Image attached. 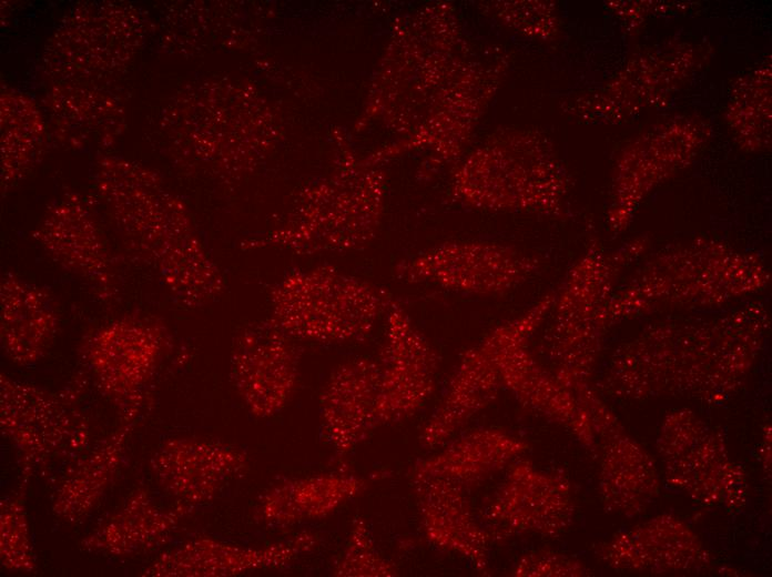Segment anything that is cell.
Returning <instances> with one entry per match:
<instances>
[{
    "instance_id": "6da1fadb",
    "label": "cell",
    "mask_w": 772,
    "mask_h": 577,
    "mask_svg": "<svg viewBox=\"0 0 772 577\" xmlns=\"http://www.w3.org/2000/svg\"><path fill=\"white\" fill-rule=\"evenodd\" d=\"M766 314L759 307L708 321L662 323L629 341L605 377L618 397L659 394L723 401L739 387L761 350Z\"/></svg>"
},
{
    "instance_id": "7a4b0ae2",
    "label": "cell",
    "mask_w": 772,
    "mask_h": 577,
    "mask_svg": "<svg viewBox=\"0 0 772 577\" xmlns=\"http://www.w3.org/2000/svg\"><path fill=\"white\" fill-rule=\"evenodd\" d=\"M569 185L552 142L531 129L496 131L461 158L450 175L457 201L490 212L561 216Z\"/></svg>"
},
{
    "instance_id": "3957f363",
    "label": "cell",
    "mask_w": 772,
    "mask_h": 577,
    "mask_svg": "<svg viewBox=\"0 0 772 577\" xmlns=\"http://www.w3.org/2000/svg\"><path fill=\"white\" fill-rule=\"evenodd\" d=\"M660 252L631 281L612 294L611 323L663 308H689L724 303L756 291L765 270L752 255L709 240L692 241Z\"/></svg>"
},
{
    "instance_id": "277c9868",
    "label": "cell",
    "mask_w": 772,
    "mask_h": 577,
    "mask_svg": "<svg viewBox=\"0 0 772 577\" xmlns=\"http://www.w3.org/2000/svg\"><path fill=\"white\" fill-rule=\"evenodd\" d=\"M392 301L367 280L315 266L292 271L272 286L267 320L295 341L342 344L366 338Z\"/></svg>"
},
{
    "instance_id": "5b68a950",
    "label": "cell",
    "mask_w": 772,
    "mask_h": 577,
    "mask_svg": "<svg viewBox=\"0 0 772 577\" xmlns=\"http://www.w3.org/2000/svg\"><path fill=\"white\" fill-rule=\"evenodd\" d=\"M634 252L628 246L606 254L591 242L569 270L548 315L550 326L545 336L551 371L571 392L589 385L606 332L611 326L609 303L624 256Z\"/></svg>"
},
{
    "instance_id": "8992f818",
    "label": "cell",
    "mask_w": 772,
    "mask_h": 577,
    "mask_svg": "<svg viewBox=\"0 0 772 577\" xmlns=\"http://www.w3.org/2000/svg\"><path fill=\"white\" fill-rule=\"evenodd\" d=\"M82 384L57 393L0 375V429L17 453L28 480L59 459H75L89 443V425L78 407Z\"/></svg>"
},
{
    "instance_id": "52a82bcc",
    "label": "cell",
    "mask_w": 772,
    "mask_h": 577,
    "mask_svg": "<svg viewBox=\"0 0 772 577\" xmlns=\"http://www.w3.org/2000/svg\"><path fill=\"white\" fill-rule=\"evenodd\" d=\"M705 43L667 42L633 54L596 91L569 101V114L593 123H620L666 103L710 59Z\"/></svg>"
},
{
    "instance_id": "ba28073f",
    "label": "cell",
    "mask_w": 772,
    "mask_h": 577,
    "mask_svg": "<svg viewBox=\"0 0 772 577\" xmlns=\"http://www.w3.org/2000/svg\"><path fill=\"white\" fill-rule=\"evenodd\" d=\"M541 266L540 260L512 245L455 240L399 261L395 276L408 284H428L474 296H502L519 287Z\"/></svg>"
},
{
    "instance_id": "9c48e42d",
    "label": "cell",
    "mask_w": 772,
    "mask_h": 577,
    "mask_svg": "<svg viewBox=\"0 0 772 577\" xmlns=\"http://www.w3.org/2000/svg\"><path fill=\"white\" fill-rule=\"evenodd\" d=\"M167 344L163 323L129 315L98 328L82 345L85 365L120 419H138Z\"/></svg>"
},
{
    "instance_id": "30bf717a",
    "label": "cell",
    "mask_w": 772,
    "mask_h": 577,
    "mask_svg": "<svg viewBox=\"0 0 772 577\" xmlns=\"http://www.w3.org/2000/svg\"><path fill=\"white\" fill-rule=\"evenodd\" d=\"M658 451L667 483L695 503L737 508L748 495L745 474L724 438L689 409L669 414L660 428Z\"/></svg>"
},
{
    "instance_id": "8fae6325",
    "label": "cell",
    "mask_w": 772,
    "mask_h": 577,
    "mask_svg": "<svg viewBox=\"0 0 772 577\" xmlns=\"http://www.w3.org/2000/svg\"><path fill=\"white\" fill-rule=\"evenodd\" d=\"M553 293L542 296L527 311L497 325L478 344L467 350L445 393L419 435L423 447H437L487 407L502 388L500 358L520 334L535 332L547 318Z\"/></svg>"
},
{
    "instance_id": "7c38bea8",
    "label": "cell",
    "mask_w": 772,
    "mask_h": 577,
    "mask_svg": "<svg viewBox=\"0 0 772 577\" xmlns=\"http://www.w3.org/2000/svg\"><path fill=\"white\" fill-rule=\"evenodd\" d=\"M709 139L710 126L705 121L680 115L650 125L624 145L613 171L611 227L624 229L642 199L688 166Z\"/></svg>"
},
{
    "instance_id": "4fadbf2b",
    "label": "cell",
    "mask_w": 772,
    "mask_h": 577,
    "mask_svg": "<svg viewBox=\"0 0 772 577\" xmlns=\"http://www.w3.org/2000/svg\"><path fill=\"white\" fill-rule=\"evenodd\" d=\"M481 517L492 539L521 534L558 537L575 517L571 483L560 470H541L530 462H518L487 502Z\"/></svg>"
},
{
    "instance_id": "5bb4252c",
    "label": "cell",
    "mask_w": 772,
    "mask_h": 577,
    "mask_svg": "<svg viewBox=\"0 0 772 577\" xmlns=\"http://www.w3.org/2000/svg\"><path fill=\"white\" fill-rule=\"evenodd\" d=\"M385 335L378 355L375 425L402 422L431 396L439 357L403 305L393 298L385 314Z\"/></svg>"
},
{
    "instance_id": "9a60e30c",
    "label": "cell",
    "mask_w": 772,
    "mask_h": 577,
    "mask_svg": "<svg viewBox=\"0 0 772 577\" xmlns=\"http://www.w3.org/2000/svg\"><path fill=\"white\" fill-rule=\"evenodd\" d=\"M295 342L267 318L246 325L235 336L231 381L253 416H275L291 402L299 379Z\"/></svg>"
},
{
    "instance_id": "2e32d148",
    "label": "cell",
    "mask_w": 772,
    "mask_h": 577,
    "mask_svg": "<svg viewBox=\"0 0 772 577\" xmlns=\"http://www.w3.org/2000/svg\"><path fill=\"white\" fill-rule=\"evenodd\" d=\"M576 395L585 408L601 463L599 487L606 509L636 516L654 500L660 480L654 460L605 405L597 392L587 387Z\"/></svg>"
},
{
    "instance_id": "e0dca14e",
    "label": "cell",
    "mask_w": 772,
    "mask_h": 577,
    "mask_svg": "<svg viewBox=\"0 0 772 577\" xmlns=\"http://www.w3.org/2000/svg\"><path fill=\"white\" fill-rule=\"evenodd\" d=\"M383 184L377 172H355L333 194L329 207H313L298 225L285 230L276 240L299 253L364 246L378 225Z\"/></svg>"
},
{
    "instance_id": "ac0fdd59",
    "label": "cell",
    "mask_w": 772,
    "mask_h": 577,
    "mask_svg": "<svg viewBox=\"0 0 772 577\" xmlns=\"http://www.w3.org/2000/svg\"><path fill=\"white\" fill-rule=\"evenodd\" d=\"M150 468L159 486L176 503L196 508L245 475L250 460L244 451L226 443L174 437L156 449Z\"/></svg>"
},
{
    "instance_id": "d6986e66",
    "label": "cell",
    "mask_w": 772,
    "mask_h": 577,
    "mask_svg": "<svg viewBox=\"0 0 772 577\" xmlns=\"http://www.w3.org/2000/svg\"><path fill=\"white\" fill-rule=\"evenodd\" d=\"M318 537L301 532L292 538L263 547H246L210 536H199L162 553L141 576L145 577H231L244 573L288 565L312 551Z\"/></svg>"
},
{
    "instance_id": "ffe728a7",
    "label": "cell",
    "mask_w": 772,
    "mask_h": 577,
    "mask_svg": "<svg viewBox=\"0 0 772 577\" xmlns=\"http://www.w3.org/2000/svg\"><path fill=\"white\" fill-rule=\"evenodd\" d=\"M596 554L614 569L651 574L701 570L712 560L699 536L672 515L616 533L597 546Z\"/></svg>"
},
{
    "instance_id": "44dd1931",
    "label": "cell",
    "mask_w": 772,
    "mask_h": 577,
    "mask_svg": "<svg viewBox=\"0 0 772 577\" xmlns=\"http://www.w3.org/2000/svg\"><path fill=\"white\" fill-rule=\"evenodd\" d=\"M534 332L517 336L500 358L502 387L525 407L565 426L588 449L597 453L596 437L585 408L551 370L529 350Z\"/></svg>"
},
{
    "instance_id": "7402d4cb",
    "label": "cell",
    "mask_w": 772,
    "mask_h": 577,
    "mask_svg": "<svg viewBox=\"0 0 772 577\" xmlns=\"http://www.w3.org/2000/svg\"><path fill=\"white\" fill-rule=\"evenodd\" d=\"M379 370L376 360L356 357L339 364L319 396L322 429L338 456H345L376 429Z\"/></svg>"
},
{
    "instance_id": "603a6c76",
    "label": "cell",
    "mask_w": 772,
    "mask_h": 577,
    "mask_svg": "<svg viewBox=\"0 0 772 577\" xmlns=\"http://www.w3.org/2000/svg\"><path fill=\"white\" fill-rule=\"evenodd\" d=\"M421 528L439 549L457 554L481 571H488V529L473 513L465 489L439 478H413Z\"/></svg>"
},
{
    "instance_id": "cb8c5ba5",
    "label": "cell",
    "mask_w": 772,
    "mask_h": 577,
    "mask_svg": "<svg viewBox=\"0 0 772 577\" xmlns=\"http://www.w3.org/2000/svg\"><path fill=\"white\" fill-rule=\"evenodd\" d=\"M194 509L182 503L161 507L148 488L139 486L119 509L81 540L80 547L87 553L113 557L151 550L165 544Z\"/></svg>"
},
{
    "instance_id": "d4e9b609",
    "label": "cell",
    "mask_w": 772,
    "mask_h": 577,
    "mask_svg": "<svg viewBox=\"0 0 772 577\" xmlns=\"http://www.w3.org/2000/svg\"><path fill=\"white\" fill-rule=\"evenodd\" d=\"M369 480L348 473H322L283 478L258 497L255 519L264 526L286 528L323 519L367 489Z\"/></svg>"
},
{
    "instance_id": "484cf974",
    "label": "cell",
    "mask_w": 772,
    "mask_h": 577,
    "mask_svg": "<svg viewBox=\"0 0 772 577\" xmlns=\"http://www.w3.org/2000/svg\"><path fill=\"white\" fill-rule=\"evenodd\" d=\"M0 341L4 355L28 366L42 358L55 337L59 317L43 287L11 273L1 280Z\"/></svg>"
},
{
    "instance_id": "4316f807",
    "label": "cell",
    "mask_w": 772,
    "mask_h": 577,
    "mask_svg": "<svg viewBox=\"0 0 772 577\" xmlns=\"http://www.w3.org/2000/svg\"><path fill=\"white\" fill-rule=\"evenodd\" d=\"M527 444L498 428H478L418 460L413 478H439L468 489L510 466Z\"/></svg>"
},
{
    "instance_id": "83f0119b",
    "label": "cell",
    "mask_w": 772,
    "mask_h": 577,
    "mask_svg": "<svg viewBox=\"0 0 772 577\" xmlns=\"http://www.w3.org/2000/svg\"><path fill=\"white\" fill-rule=\"evenodd\" d=\"M136 421L120 419L115 429L65 470L52 497L53 515L78 523L100 503L116 477Z\"/></svg>"
},
{
    "instance_id": "f1b7e54d",
    "label": "cell",
    "mask_w": 772,
    "mask_h": 577,
    "mask_svg": "<svg viewBox=\"0 0 772 577\" xmlns=\"http://www.w3.org/2000/svg\"><path fill=\"white\" fill-rule=\"evenodd\" d=\"M727 122L739 146L749 152L771 146V62L765 60L733 85Z\"/></svg>"
},
{
    "instance_id": "f546056e",
    "label": "cell",
    "mask_w": 772,
    "mask_h": 577,
    "mask_svg": "<svg viewBox=\"0 0 772 577\" xmlns=\"http://www.w3.org/2000/svg\"><path fill=\"white\" fill-rule=\"evenodd\" d=\"M28 480L0 502V561L14 573L37 570L30 525L26 509Z\"/></svg>"
},
{
    "instance_id": "4dcf8cb0",
    "label": "cell",
    "mask_w": 772,
    "mask_h": 577,
    "mask_svg": "<svg viewBox=\"0 0 772 577\" xmlns=\"http://www.w3.org/2000/svg\"><path fill=\"white\" fill-rule=\"evenodd\" d=\"M337 577H393L396 565L377 548L366 520L355 517L348 538L333 567Z\"/></svg>"
},
{
    "instance_id": "1f68e13d",
    "label": "cell",
    "mask_w": 772,
    "mask_h": 577,
    "mask_svg": "<svg viewBox=\"0 0 772 577\" xmlns=\"http://www.w3.org/2000/svg\"><path fill=\"white\" fill-rule=\"evenodd\" d=\"M489 10L505 27L539 41H553L560 32L557 6L551 1H494Z\"/></svg>"
},
{
    "instance_id": "d6a6232c",
    "label": "cell",
    "mask_w": 772,
    "mask_h": 577,
    "mask_svg": "<svg viewBox=\"0 0 772 577\" xmlns=\"http://www.w3.org/2000/svg\"><path fill=\"white\" fill-rule=\"evenodd\" d=\"M511 575L517 577H578L590 575V570L576 558L550 550H537L524 555L515 564Z\"/></svg>"
}]
</instances>
